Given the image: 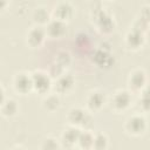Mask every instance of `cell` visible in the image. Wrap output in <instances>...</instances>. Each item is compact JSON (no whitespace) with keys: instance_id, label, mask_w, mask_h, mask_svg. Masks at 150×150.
Returning a JSON list of instances; mask_svg holds the SVG:
<instances>
[{"instance_id":"cell-17","label":"cell","mask_w":150,"mask_h":150,"mask_svg":"<svg viewBox=\"0 0 150 150\" xmlns=\"http://www.w3.org/2000/svg\"><path fill=\"white\" fill-rule=\"evenodd\" d=\"M59 103H60V100H59V97H57L55 94L48 95V96L43 100V107H45L47 110H49V111H53L54 109H56V108L59 107Z\"/></svg>"},{"instance_id":"cell-1","label":"cell","mask_w":150,"mask_h":150,"mask_svg":"<svg viewBox=\"0 0 150 150\" xmlns=\"http://www.w3.org/2000/svg\"><path fill=\"white\" fill-rule=\"evenodd\" d=\"M145 128H146V123L143 116L134 115L127 120L125 129L131 135H141L144 132Z\"/></svg>"},{"instance_id":"cell-12","label":"cell","mask_w":150,"mask_h":150,"mask_svg":"<svg viewBox=\"0 0 150 150\" xmlns=\"http://www.w3.org/2000/svg\"><path fill=\"white\" fill-rule=\"evenodd\" d=\"M104 95L100 91H94L91 93L89 96H88V100H87V105L89 109L91 110H97L100 109L103 104H104Z\"/></svg>"},{"instance_id":"cell-8","label":"cell","mask_w":150,"mask_h":150,"mask_svg":"<svg viewBox=\"0 0 150 150\" xmlns=\"http://www.w3.org/2000/svg\"><path fill=\"white\" fill-rule=\"evenodd\" d=\"M145 83H146V76H145V73L143 70L137 69L130 74L129 84L132 89H136V90L143 89L145 87Z\"/></svg>"},{"instance_id":"cell-13","label":"cell","mask_w":150,"mask_h":150,"mask_svg":"<svg viewBox=\"0 0 150 150\" xmlns=\"http://www.w3.org/2000/svg\"><path fill=\"white\" fill-rule=\"evenodd\" d=\"M143 33L141 29H137V28H134L132 30L129 32V34L127 35V42L130 47H134V48H137L142 45L143 42Z\"/></svg>"},{"instance_id":"cell-9","label":"cell","mask_w":150,"mask_h":150,"mask_svg":"<svg viewBox=\"0 0 150 150\" xmlns=\"http://www.w3.org/2000/svg\"><path fill=\"white\" fill-rule=\"evenodd\" d=\"M53 15L55 19H59L66 22V20H68L73 15V7L68 2H61L54 8Z\"/></svg>"},{"instance_id":"cell-16","label":"cell","mask_w":150,"mask_h":150,"mask_svg":"<svg viewBox=\"0 0 150 150\" xmlns=\"http://www.w3.org/2000/svg\"><path fill=\"white\" fill-rule=\"evenodd\" d=\"M33 20L38 23H48L49 22V15L45 8H36L33 13Z\"/></svg>"},{"instance_id":"cell-6","label":"cell","mask_w":150,"mask_h":150,"mask_svg":"<svg viewBox=\"0 0 150 150\" xmlns=\"http://www.w3.org/2000/svg\"><path fill=\"white\" fill-rule=\"evenodd\" d=\"M46 34H47L46 30L42 29L41 27H33L27 33V43L30 47H38L45 40Z\"/></svg>"},{"instance_id":"cell-11","label":"cell","mask_w":150,"mask_h":150,"mask_svg":"<svg viewBox=\"0 0 150 150\" xmlns=\"http://www.w3.org/2000/svg\"><path fill=\"white\" fill-rule=\"evenodd\" d=\"M74 84V79L69 74L60 75L57 76V80L55 82V90L57 93H66L68 91Z\"/></svg>"},{"instance_id":"cell-4","label":"cell","mask_w":150,"mask_h":150,"mask_svg":"<svg viewBox=\"0 0 150 150\" xmlns=\"http://www.w3.org/2000/svg\"><path fill=\"white\" fill-rule=\"evenodd\" d=\"M33 88L40 93H45L50 87V77L43 71H35L32 74Z\"/></svg>"},{"instance_id":"cell-10","label":"cell","mask_w":150,"mask_h":150,"mask_svg":"<svg viewBox=\"0 0 150 150\" xmlns=\"http://www.w3.org/2000/svg\"><path fill=\"white\" fill-rule=\"evenodd\" d=\"M80 129L77 127L71 125L69 129L64 130V132L62 134V142L64 143V145L67 146H71L74 145L76 142H79V137H80Z\"/></svg>"},{"instance_id":"cell-14","label":"cell","mask_w":150,"mask_h":150,"mask_svg":"<svg viewBox=\"0 0 150 150\" xmlns=\"http://www.w3.org/2000/svg\"><path fill=\"white\" fill-rule=\"evenodd\" d=\"M18 111V104L14 100H7L1 103V112L4 116H13Z\"/></svg>"},{"instance_id":"cell-19","label":"cell","mask_w":150,"mask_h":150,"mask_svg":"<svg viewBox=\"0 0 150 150\" xmlns=\"http://www.w3.org/2000/svg\"><path fill=\"white\" fill-rule=\"evenodd\" d=\"M107 143H108V139H107L105 135H103V134H97V135L94 136V144H93V148L102 149V148H105V146H107Z\"/></svg>"},{"instance_id":"cell-7","label":"cell","mask_w":150,"mask_h":150,"mask_svg":"<svg viewBox=\"0 0 150 150\" xmlns=\"http://www.w3.org/2000/svg\"><path fill=\"white\" fill-rule=\"evenodd\" d=\"M131 103V96L128 91L121 90L117 91L112 97V105L116 110H124Z\"/></svg>"},{"instance_id":"cell-3","label":"cell","mask_w":150,"mask_h":150,"mask_svg":"<svg viewBox=\"0 0 150 150\" xmlns=\"http://www.w3.org/2000/svg\"><path fill=\"white\" fill-rule=\"evenodd\" d=\"M14 88L16 91L21 94H26L33 88V79L32 75L26 73H19L14 76Z\"/></svg>"},{"instance_id":"cell-18","label":"cell","mask_w":150,"mask_h":150,"mask_svg":"<svg viewBox=\"0 0 150 150\" xmlns=\"http://www.w3.org/2000/svg\"><path fill=\"white\" fill-rule=\"evenodd\" d=\"M141 104L145 110H150V86L143 88Z\"/></svg>"},{"instance_id":"cell-2","label":"cell","mask_w":150,"mask_h":150,"mask_svg":"<svg viewBox=\"0 0 150 150\" xmlns=\"http://www.w3.org/2000/svg\"><path fill=\"white\" fill-rule=\"evenodd\" d=\"M68 121L71 125L74 127H86L88 122H90V116L87 111L80 108H73L69 111L68 115Z\"/></svg>"},{"instance_id":"cell-5","label":"cell","mask_w":150,"mask_h":150,"mask_svg":"<svg viewBox=\"0 0 150 150\" xmlns=\"http://www.w3.org/2000/svg\"><path fill=\"white\" fill-rule=\"evenodd\" d=\"M66 22L59 19H52L47 23L46 33L52 38H60L66 33Z\"/></svg>"},{"instance_id":"cell-15","label":"cell","mask_w":150,"mask_h":150,"mask_svg":"<svg viewBox=\"0 0 150 150\" xmlns=\"http://www.w3.org/2000/svg\"><path fill=\"white\" fill-rule=\"evenodd\" d=\"M94 136L89 131H81L79 137V144L82 148H93L94 144Z\"/></svg>"}]
</instances>
